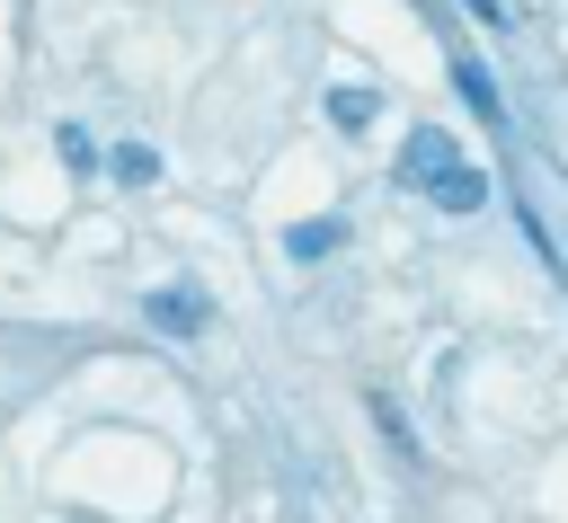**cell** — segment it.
I'll list each match as a JSON object with an SVG mask.
<instances>
[{
    "label": "cell",
    "instance_id": "obj_1",
    "mask_svg": "<svg viewBox=\"0 0 568 523\" xmlns=\"http://www.w3.org/2000/svg\"><path fill=\"white\" fill-rule=\"evenodd\" d=\"M142 310H151V328L195 337V328L213 319V293H195V284H151V293H142Z\"/></svg>",
    "mask_w": 568,
    "mask_h": 523
},
{
    "label": "cell",
    "instance_id": "obj_2",
    "mask_svg": "<svg viewBox=\"0 0 568 523\" xmlns=\"http://www.w3.org/2000/svg\"><path fill=\"white\" fill-rule=\"evenodd\" d=\"M453 160H462V142H453L444 124H417V133L399 142V186H426V177H435V168H453Z\"/></svg>",
    "mask_w": 568,
    "mask_h": 523
},
{
    "label": "cell",
    "instance_id": "obj_3",
    "mask_svg": "<svg viewBox=\"0 0 568 523\" xmlns=\"http://www.w3.org/2000/svg\"><path fill=\"white\" fill-rule=\"evenodd\" d=\"M417 195H435V213H479V204H488V177H479L470 160H453V168H435Z\"/></svg>",
    "mask_w": 568,
    "mask_h": 523
},
{
    "label": "cell",
    "instance_id": "obj_4",
    "mask_svg": "<svg viewBox=\"0 0 568 523\" xmlns=\"http://www.w3.org/2000/svg\"><path fill=\"white\" fill-rule=\"evenodd\" d=\"M373 115H382V89H355V80L328 89V124H337V133H364Z\"/></svg>",
    "mask_w": 568,
    "mask_h": 523
},
{
    "label": "cell",
    "instance_id": "obj_5",
    "mask_svg": "<svg viewBox=\"0 0 568 523\" xmlns=\"http://www.w3.org/2000/svg\"><path fill=\"white\" fill-rule=\"evenodd\" d=\"M328 248H346V222H337V213H320V222H293V230H284V257H328Z\"/></svg>",
    "mask_w": 568,
    "mask_h": 523
},
{
    "label": "cell",
    "instance_id": "obj_6",
    "mask_svg": "<svg viewBox=\"0 0 568 523\" xmlns=\"http://www.w3.org/2000/svg\"><path fill=\"white\" fill-rule=\"evenodd\" d=\"M453 89H462V98H470V115H488V124H506V106H497V80H488V71H479V62H470V53H462V62H453Z\"/></svg>",
    "mask_w": 568,
    "mask_h": 523
},
{
    "label": "cell",
    "instance_id": "obj_7",
    "mask_svg": "<svg viewBox=\"0 0 568 523\" xmlns=\"http://www.w3.org/2000/svg\"><path fill=\"white\" fill-rule=\"evenodd\" d=\"M53 151H62V168H71V177H89V168H98V133H89V124H53Z\"/></svg>",
    "mask_w": 568,
    "mask_h": 523
},
{
    "label": "cell",
    "instance_id": "obj_8",
    "mask_svg": "<svg viewBox=\"0 0 568 523\" xmlns=\"http://www.w3.org/2000/svg\"><path fill=\"white\" fill-rule=\"evenodd\" d=\"M115 177H124V186H160V151H151V142H124V151H115Z\"/></svg>",
    "mask_w": 568,
    "mask_h": 523
},
{
    "label": "cell",
    "instance_id": "obj_9",
    "mask_svg": "<svg viewBox=\"0 0 568 523\" xmlns=\"http://www.w3.org/2000/svg\"><path fill=\"white\" fill-rule=\"evenodd\" d=\"M373 417H382V434H390L399 452H417V425L399 417V399H390V390H373Z\"/></svg>",
    "mask_w": 568,
    "mask_h": 523
},
{
    "label": "cell",
    "instance_id": "obj_10",
    "mask_svg": "<svg viewBox=\"0 0 568 523\" xmlns=\"http://www.w3.org/2000/svg\"><path fill=\"white\" fill-rule=\"evenodd\" d=\"M470 18L479 27H506V0H470Z\"/></svg>",
    "mask_w": 568,
    "mask_h": 523
}]
</instances>
